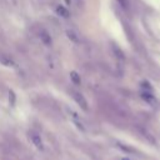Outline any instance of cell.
<instances>
[{
    "instance_id": "8992f818",
    "label": "cell",
    "mask_w": 160,
    "mask_h": 160,
    "mask_svg": "<svg viewBox=\"0 0 160 160\" xmlns=\"http://www.w3.org/2000/svg\"><path fill=\"white\" fill-rule=\"evenodd\" d=\"M110 49H111L112 55H114L118 60H120V61H124V60H125V54H124L122 49H121L118 44H115V42H110Z\"/></svg>"
},
{
    "instance_id": "6da1fadb",
    "label": "cell",
    "mask_w": 160,
    "mask_h": 160,
    "mask_svg": "<svg viewBox=\"0 0 160 160\" xmlns=\"http://www.w3.org/2000/svg\"><path fill=\"white\" fill-rule=\"evenodd\" d=\"M141 95V98H142V100L144 101H146L149 105H151V106H158L159 105V102H158V99H156V96L154 95V92H152V90H151V88H148V89H144L141 92H140Z\"/></svg>"
},
{
    "instance_id": "7c38bea8",
    "label": "cell",
    "mask_w": 160,
    "mask_h": 160,
    "mask_svg": "<svg viewBox=\"0 0 160 160\" xmlns=\"http://www.w3.org/2000/svg\"><path fill=\"white\" fill-rule=\"evenodd\" d=\"M4 160H6V159H4Z\"/></svg>"
},
{
    "instance_id": "ba28073f",
    "label": "cell",
    "mask_w": 160,
    "mask_h": 160,
    "mask_svg": "<svg viewBox=\"0 0 160 160\" xmlns=\"http://www.w3.org/2000/svg\"><path fill=\"white\" fill-rule=\"evenodd\" d=\"M116 1H118L119 6L122 9L124 12L129 14L131 11V2H130V0H116Z\"/></svg>"
},
{
    "instance_id": "52a82bcc",
    "label": "cell",
    "mask_w": 160,
    "mask_h": 160,
    "mask_svg": "<svg viewBox=\"0 0 160 160\" xmlns=\"http://www.w3.org/2000/svg\"><path fill=\"white\" fill-rule=\"evenodd\" d=\"M66 38H68L71 42H74V44H80V42H81L80 34H79L76 30H74V29H68V30H66Z\"/></svg>"
},
{
    "instance_id": "277c9868",
    "label": "cell",
    "mask_w": 160,
    "mask_h": 160,
    "mask_svg": "<svg viewBox=\"0 0 160 160\" xmlns=\"http://www.w3.org/2000/svg\"><path fill=\"white\" fill-rule=\"evenodd\" d=\"M38 36H39L40 41H41L45 46H51V45H52V38H51L50 32H49L46 29L39 28V30H38Z\"/></svg>"
},
{
    "instance_id": "9c48e42d",
    "label": "cell",
    "mask_w": 160,
    "mask_h": 160,
    "mask_svg": "<svg viewBox=\"0 0 160 160\" xmlns=\"http://www.w3.org/2000/svg\"><path fill=\"white\" fill-rule=\"evenodd\" d=\"M56 14H58L59 16L64 18V19H68V18L70 16L69 10H68V9H66L64 5H58V6H56Z\"/></svg>"
},
{
    "instance_id": "30bf717a",
    "label": "cell",
    "mask_w": 160,
    "mask_h": 160,
    "mask_svg": "<svg viewBox=\"0 0 160 160\" xmlns=\"http://www.w3.org/2000/svg\"><path fill=\"white\" fill-rule=\"evenodd\" d=\"M70 79H71L74 85H80L81 84V78H80V75L76 71H71L70 72Z\"/></svg>"
},
{
    "instance_id": "5b68a950",
    "label": "cell",
    "mask_w": 160,
    "mask_h": 160,
    "mask_svg": "<svg viewBox=\"0 0 160 160\" xmlns=\"http://www.w3.org/2000/svg\"><path fill=\"white\" fill-rule=\"evenodd\" d=\"M136 130H138V132L148 141V142H150V144H155V138H154V135L145 128V126H140V125H136Z\"/></svg>"
},
{
    "instance_id": "3957f363",
    "label": "cell",
    "mask_w": 160,
    "mask_h": 160,
    "mask_svg": "<svg viewBox=\"0 0 160 160\" xmlns=\"http://www.w3.org/2000/svg\"><path fill=\"white\" fill-rule=\"evenodd\" d=\"M28 136H29V139L31 140L32 145H34L36 149H39V150H44V141H42V138L40 136V134H39L38 131H35V130H30V131L28 132Z\"/></svg>"
},
{
    "instance_id": "7a4b0ae2",
    "label": "cell",
    "mask_w": 160,
    "mask_h": 160,
    "mask_svg": "<svg viewBox=\"0 0 160 160\" xmlns=\"http://www.w3.org/2000/svg\"><path fill=\"white\" fill-rule=\"evenodd\" d=\"M70 92V95H71V98L74 99V101L84 110V111H88V109H89V106H88V101H86V99L84 98V95L81 94V92H79V91H76V90H70L69 91Z\"/></svg>"
},
{
    "instance_id": "8fae6325",
    "label": "cell",
    "mask_w": 160,
    "mask_h": 160,
    "mask_svg": "<svg viewBox=\"0 0 160 160\" xmlns=\"http://www.w3.org/2000/svg\"><path fill=\"white\" fill-rule=\"evenodd\" d=\"M10 100H11L10 104L14 105V104H15V94H14V91H11V90L9 91V101H10Z\"/></svg>"
}]
</instances>
